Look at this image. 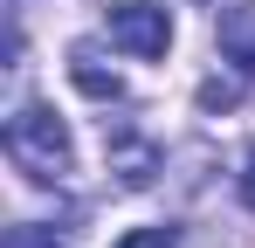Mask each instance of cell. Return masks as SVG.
<instances>
[{
  "label": "cell",
  "mask_w": 255,
  "mask_h": 248,
  "mask_svg": "<svg viewBox=\"0 0 255 248\" xmlns=\"http://www.w3.org/2000/svg\"><path fill=\"white\" fill-rule=\"evenodd\" d=\"M7 159L21 165L28 179H69V165H76V145H69V124L55 118L48 104H21L14 118H7Z\"/></svg>",
  "instance_id": "1"
},
{
  "label": "cell",
  "mask_w": 255,
  "mask_h": 248,
  "mask_svg": "<svg viewBox=\"0 0 255 248\" xmlns=\"http://www.w3.org/2000/svg\"><path fill=\"white\" fill-rule=\"evenodd\" d=\"M104 28H111V41H118L125 55H138V62H152V55L172 48V14L152 7V0H118V7L104 14Z\"/></svg>",
  "instance_id": "2"
},
{
  "label": "cell",
  "mask_w": 255,
  "mask_h": 248,
  "mask_svg": "<svg viewBox=\"0 0 255 248\" xmlns=\"http://www.w3.org/2000/svg\"><path fill=\"white\" fill-rule=\"evenodd\" d=\"M214 35H221V55L235 62V76L255 83V0H235L214 14Z\"/></svg>",
  "instance_id": "3"
},
{
  "label": "cell",
  "mask_w": 255,
  "mask_h": 248,
  "mask_svg": "<svg viewBox=\"0 0 255 248\" xmlns=\"http://www.w3.org/2000/svg\"><path fill=\"white\" fill-rule=\"evenodd\" d=\"M104 152H111V172H118L125 186H152V172H159V145H152V138L111 131V118H104Z\"/></svg>",
  "instance_id": "4"
},
{
  "label": "cell",
  "mask_w": 255,
  "mask_h": 248,
  "mask_svg": "<svg viewBox=\"0 0 255 248\" xmlns=\"http://www.w3.org/2000/svg\"><path fill=\"white\" fill-rule=\"evenodd\" d=\"M69 83H76L83 97H97V104H118V97H125V76H118V69H111L90 41H76V48H69Z\"/></svg>",
  "instance_id": "5"
},
{
  "label": "cell",
  "mask_w": 255,
  "mask_h": 248,
  "mask_svg": "<svg viewBox=\"0 0 255 248\" xmlns=\"http://www.w3.org/2000/svg\"><path fill=\"white\" fill-rule=\"evenodd\" d=\"M242 83L249 76H207L200 83V111H235L242 104Z\"/></svg>",
  "instance_id": "6"
},
{
  "label": "cell",
  "mask_w": 255,
  "mask_h": 248,
  "mask_svg": "<svg viewBox=\"0 0 255 248\" xmlns=\"http://www.w3.org/2000/svg\"><path fill=\"white\" fill-rule=\"evenodd\" d=\"M111 248H179V228H166V221L159 228H131L125 242H111Z\"/></svg>",
  "instance_id": "7"
},
{
  "label": "cell",
  "mask_w": 255,
  "mask_h": 248,
  "mask_svg": "<svg viewBox=\"0 0 255 248\" xmlns=\"http://www.w3.org/2000/svg\"><path fill=\"white\" fill-rule=\"evenodd\" d=\"M0 248H62L55 242V228H35V221H21V228H7V242Z\"/></svg>",
  "instance_id": "8"
},
{
  "label": "cell",
  "mask_w": 255,
  "mask_h": 248,
  "mask_svg": "<svg viewBox=\"0 0 255 248\" xmlns=\"http://www.w3.org/2000/svg\"><path fill=\"white\" fill-rule=\"evenodd\" d=\"M235 186H242V207H249V214H255V145H249V152H242V179H235Z\"/></svg>",
  "instance_id": "9"
}]
</instances>
